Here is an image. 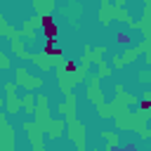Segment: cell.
<instances>
[{"instance_id": "11", "label": "cell", "mask_w": 151, "mask_h": 151, "mask_svg": "<svg viewBox=\"0 0 151 151\" xmlns=\"http://www.w3.org/2000/svg\"><path fill=\"white\" fill-rule=\"evenodd\" d=\"M125 2H127V0H116V7H123Z\"/></svg>"}, {"instance_id": "2", "label": "cell", "mask_w": 151, "mask_h": 151, "mask_svg": "<svg viewBox=\"0 0 151 151\" xmlns=\"http://www.w3.org/2000/svg\"><path fill=\"white\" fill-rule=\"evenodd\" d=\"M47 57H54V59H59L61 57V52H59V47H57V38H45V50H42Z\"/></svg>"}, {"instance_id": "6", "label": "cell", "mask_w": 151, "mask_h": 151, "mask_svg": "<svg viewBox=\"0 0 151 151\" xmlns=\"http://www.w3.org/2000/svg\"><path fill=\"white\" fill-rule=\"evenodd\" d=\"M64 68H66V73H76V71H78V64H76L73 59H68V61L64 64Z\"/></svg>"}, {"instance_id": "7", "label": "cell", "mask_w": 151, "mask_h": 151, "mask_svg": "<svg viewBox=\"0 0 151 151\" xmlns=\"http://www.w3.org/2000/svg\"><path fill=\"white\" fill-rule=\"evenodd\" d=\"M118 42L120 45H130V35L127 33H118Z\"/></svg>"}, {"instance_id": "14", "label": "cell", "mask_w": 151, "mask_h": 151, "mask_svg": "<svg viewBox=\"0 0 151 151\" xmlns=\"http://www.w3.org/2000/svg\"><path fill=\"white\" fill-rule=\"evenodd\" d=\"M0 33H2V28H0Z\"/></svg>"}, {"instance_id": "9", "label": "cell", "mask_w": 151, "mask_h": 151, "mask_svg": "<svg viewBox=\"0 0 151 151\" xmlns=\"http://www.w3.org/2000/svg\"><path fill=\"white\" fill-rule=\"evenodd\" d=\"M139 76H142V78H139V80H142V83H149V80H151V76H149V73H146V71H142V73H139Z\"/></svg>"}, {"instance_id": "12", "label": "cell", "mask_w": 151, "mask_h": 151, "mask_svg": "<svg viewBox=\"0 0 151 151\" xmlns=\"http://www.w3.org/2000/svg\"><path fill=\"white\" fill-rule=\"evenodd\" d=\"M146 64L151 66V52H146Z\"/></svg>"}, {"instance_id": "5", "label": "cell", "mask_w": 151, "mask_h": 151, "mask_svg": "<svg viewBox=\"0 0 151 151\" xmlns=\"http://www.w3.org/2000/svg\"><path fill=\"white\" fill-rule=\"evenodd\" d=\"M139 52H142L139 47H130V50H125V54H123V64H130V61H134Z\"/></svg>"}, {"instance_id": "10", "label": "cell", "mask_w": 151, "mask_h": 151, "mask_svg": "<svg viewBox=\"0 0 151 151\" xmlns=\"http://www.w3.org/2000/svg\"><path fill=\"white\" fill-rule=\"evenodd\" d=\"M113 66H116V68H120V66H123V59H118V57H113Z\"/></svg>"}, {"instance_id": "13", "label": "cell", "mask_w": 151, "mask_h": 151, "mask_svg": "<svg viewBox=\"0 0 151 151\" xmlns=\"http://www.w3.org/2000/svg\"><path fill=\"white\" fill-rule=\"evenodd\" d=\"M0 106H2V99H0Z\"/></svg>"}, {"instance_id": "8", "label": "cell", "mask_w": 151, "mask_h": 151, "mask_svg": "<svg viewBox=\"0 0 151 151\" xmlns=\"http://www.w3.org/2000/svg\"><path fill=\"white\" fill-rule=\"evenodd\" d=\"M99 76L104 78V76H109V66H104V64H99Z\"/></svg>"}, {"instance_id": "1", "label": "cell", "mask_w": 151, "mask_h": 151, "mask_svg": "<svg viewBox=\"0 0 151 151\" xmlns=\"http://www.w3.org/2000/svg\"><path fill=\"white\" fill-rule=\"evenodd\" d=\"M40 28H42V33H45V38H57V21H54V17L52 14H42L40 17Z\"/></svg>"}, {"instance_id": "4", "label": "cell", "mask_w": 151, "mask_h": 151, "mask_svg": "<svg viewBox=\"0 0 151 151\" xmlns=\"http://www.w3.org/2000/svg\"><path fill=\"white\" fill-rule=\"evenodd\" d=\"M61 132H64V123L61 120H57V123L52 120V125H50V139H57Z\"/></svg>"}, {"instance_id": "3", "label": "cell", "mask_w": 151, "mask_h": 151, "mask_svg": "<svg viewBox=\"0 0 151 151\" xmlns=\"http://www.w3.org/2000/svg\"><path fill=\"white\" fill-rule=\"evenodd\" d=\"M139 113L151 116V90L142 92V104H139Z\"/></svg>"}]
</instances>
